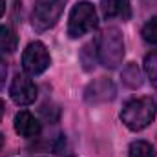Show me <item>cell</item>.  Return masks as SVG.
I'll return each instance as SVG.
<instances>
[{
    "label": "cell",
    "mask_w": 157,
    "mask_h": 157,
    "mask_svg": "<svg viewBox=\"0 0 157 157\" xmlns=\"http://www.w3.org/2000/svg\"><path fill=\"white\" fill-rule=\"evenodd\" d=\"M101 11L104 18H117V20H130L132 18V4L130 0H101Z\"/></svg>",
    "instance_id": "obj_9"
},
{
    "label": "cell",
    "mask_w": 157,
    "mask_h": 157,
    "mask_svg": "<svg viewBox=\"0 0 157 157\" xmlns=\"http://www.w3.org/2000/svg\"><path fill=\"white\" fill-rule=\"evenodd\" d=\"M6 77H7V66H6L4 59L0 57V88L6 84Z\"/></svg>",
    "instance_id": "obj_16"
},
{
    "label": "cell",
    "mask_w": 157,
    "mask_h": 157,
    "mask_svg": "<svg viewBox=\"0 0 157 157\" xmlns=\"http://www.w3.org/2000/svg\"><path fill=\"white\" fill-rule=\"evenodd\" d=\"M51 64V57H49V51L48 48L35 40L31 44L26 46L24 53H22V68L28 75H40L44 73Z\"/></svg>",
    "instance_id": "obj_5"
},
{
    "label": "cell",
    "mask_w": 157,
    "mask_h": 157,
    "mask_svg": "<svg viewBox=\"0 0 157 157\" xmlns=\"http://www.w3.org/2000/svg\"><path fill=\"white\" fill-rule=\"evenodd\" d=\"M115 95H117L115 84L106 77L91 80L84 90V101L88 104H104V102L113 101Z\"/></svg>",
    "instance_id": "obj_6"
},
{
    "label": "cell",
    "mask_w": 157,
    "mask_h": 157,
    "mask_svg": "<svg viewBox=\"0 0 157 157\" xmlns=\"http://www.w3.org/2000/svg\"><path fill=\"white\" fill-rule=\"evenodd\" d=\"M144 70H146V75L150 78V82L157 88V51L146 55V59H144Z\"/></svg>",
    "instance_id": "obj_14"
},
{
    "label": "cell",
    "mask_w": 157,
    "mask_h": 157,
    "mask_svg": "<svg viewBox=\"0 0 157 157\" xmlns=\"http://www.w3.org/2000/svg\"><path fill=\"white\" fill-rule=\"evenodd\" d=\"M155 119V102L152 97H139L132 99L124 104L121 112L122 124L132 132H141Z\"/></svg>",
    "instance_id": "obj_1"
},
{
    "label": "cell",
    "mask_w": 157,
    "mask_h": 157,
    "mask_svg": "<svg viewBox=\"0 0 157 157\" xmlns=\"http://www.w3.org/2000/svg\"><path fill=\"white\" fill-rule=\"evenodd\" d=\"M9 95H11L15 104L28 106V104L35 102V99H37V86L28 75L18 73L9 86Z\"/></svg>",
    "instance_id": "obj_7"
},
{
    "label": "cell",
    "mask_w": 157,
    "mask_h": 157,
    "mask_svg": "<svg viewBox=\"0 0 157 157\" xmlns=\"http://www.w3.org/2000/svg\"><path fill=\"white\" fill-rule=\"evenodd\" d=\"M4 112H6V106H4V101L0 99V121H2V117H4Z\"/></svg>",
    "instance_id": "obj_18"
},
{
    "label": "cell",
    "mask_w": 157,
    "mask_h": 157,
    "mask_svg": "<svg viewBox=\"0 0 157 157\" xmlns=\"http://www.w3.org/2000/svg\"><path fill=\"white\" fill-rule=\"evenodd\" d=\"M128 157H155L154 146L146 141H135L130 144V154Z\"/></svg>",
    "instance_id": "obj_13"
},
{
    "label": "cell",
    "mask_w": 157,
    "mask_h": 157,
    "mask_svg": "<svg viewBox=\"0 0 157 157\" xmlns=\"http://www.w3.org/2000/svg\"><path fill=\"white\" fill-rule=\"evenodd\" d=\"M99 24L97 18V11L93 7L91 2H77L71 11H70V18H68V35L71 39H80L82 35L93 31Z\"/></svg>",
    "instance_id": "obj_3"
},
{
    "label": "cell",
    "mask_w": 157,
    "mask_h": 157,
    "mask_svg": "<svg viewBox=\"0 0 157 157\" xmlns=\"http://www.w3.org/2000/svg\"><path fill=\"white\" fill-rule=\"evenodd\" d=\"M143 39L146 40V42H150V44H155L157 46V17L150 18L144 24V28H143Z\"/></svg>",
    "instance_id": "obj_15"
},
{
    "label": "cell",
    "mask_w": 157,
    "mask_h": 157,
    "mask_svg": "<svg viewBox=\"0 0 157 157\" xmlns=\"http://www.w3.org/2000/svg\"><path fill=\"white\" fill-rule=\"evenodd\" d=\"M18 46V37L9 26H0V51L4 53H15Z\"/></svg>",
    "instance_id": "obj_11"
},
{
    "label": "cell",
    "mask_w": 157,
    "mask_h": 157,
    "mask_svg": "<svg viewBox=\"0 0 157 157\" xmlns=\"http://www.w3.org/2000/svg\"><path fill=\"white\" fill-rule=\"evenodd\" d=\"M97 59L99 57H97V44L95 42H90L80 49V62L84 64V70H88V71L93 70Z\"/></svg>",
    "instance_id": "obj_12"
},
{
    "label": "cell",
    "mask_w": 157,
    "mask_h": 157,
    "mask_svg": "<svg viewBox=\"0 0 157 157\" xmlns=\"http://www.w3.org/2000/svg\"><path fill=\"white\" fill-rule=\"evenodd\" d=\"M15 132L20 135V137H26V139H33L40 133V122L35 119L33 113H29L28 110H22L15 115Z\"/></svg>",
    "instance_id": "obj_8"
},
{
    "label": "cell",
    "mask_w": 157,
    "mask_h": 157,
    "mask_svg": "<svg viewBox=\"0 0 157 157\" xmlns=\"http://www.w3.org/2000/svg\"><path fill=\"white\" fill-rule=\"evenodd\" d=\"M4 13H6V0H0V18Z\"/></svg>",
    "instance_id": "obj_17"
},
{
    "label": "cell",
    "mask_w": 157,
    "mask_h": 157,
    "mask_svg": "<svg viewBox=\"0 0 157 157\" xmlns=\"http://www.w3.org/2000/svg\"><path fill=\"white\" fill-rule=\"evenodd\" d=\"M121 77H122L124 86H128L130 90H137V88L143 86V73H141V70H139V66L135 62L126 64Z\"/></svg>",
    "instance_id": "obj_10"
},
{
    "label": "cell",
    "mask_w": 157,
    "mask_h": 157,
    "mask_svg": "<svg viewBox=\"0 0 157 157\" xmlns=\"http://www.w3.org/2000/svg\"><path fill=\"white\" fill-rule=\"evenodd\" d=\"M97 44V57L99 62L104 68L115 70L122 64L124 59V40L117 28H106L99 39L95 40Z\"/></svg>",
    "instance_id": "obj_2"
},
{
    "label": "cell",
    "mask_w": 157,
    "mask_h": 157,
    "mask_svg": "<svg viewBox=\"0 0 157 157\" xmlns=\"http://www.w3.org/2000/svg\"><path fill=\"white\" fill-rule=\"evenodd\" d=\"M68 0H37L33 13H31V24L37 31H46L57 24L60 18L64 6Z\"/></svg>",
    "instance_id": "obj_4"
},
{
    "label": "cell",
    "mask_w": 157,
    "mask_h": 157,
    "mask_svg": "<svg viewBox=\"0 0 157 157\" xmlns=\"http://www.w3.org/2000/svg\"><path fill=\"white\" fill-rule=\"evenodd\" d=\"M2 144H4V137H2V133H0V148H2Z\"/></svg>",
    "instance_id": "obj_19"
}]
</instances>
